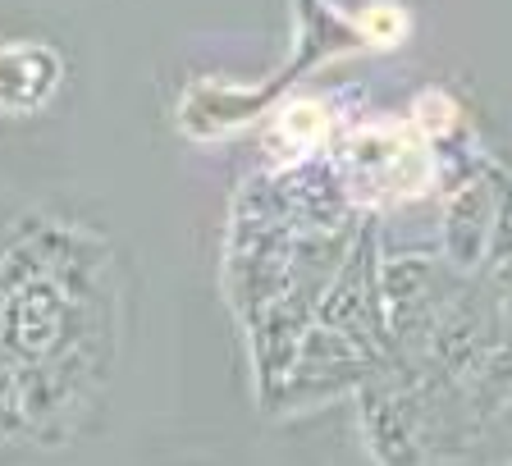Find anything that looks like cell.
<instances>
[]
</instances>
